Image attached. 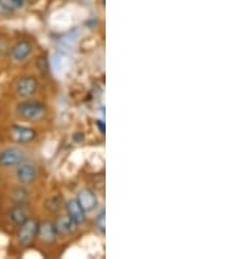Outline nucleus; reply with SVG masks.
Listing matches in <instances>:
<instances>
[{"label":"nucleus","instance_id":"obj_6","mask_svg":"<svg viewBox=\"0 0 235 259\" xmlns=\"http://www.w3.org/2000/svg\"><path fill=\"white\" fill-rule=\"evenodd\" d=\"M77 202L78 204L81 205V208L84 209V212H90L93 211L98 204L97 196L96 194L91 191V190L85 189L82 191H80L77 195Z\"/></svg>","mask_w":235,"mask_h":259},{"label":"nucleus","instance_id":"obj_17","mask_svg":"<svg viewBox=\"0 0 235 259\" xmlns=\"http://www.w3.org/2000/svg\"><path fill=\"white\" fill-rule=\"evenodd\" d=\"M97 126L100 127L101 133H105V123H104V120H97Z\"/></svg>","mask_w":235,"mask_h":259},{"label":"nucleus","instance_id":"obj_13","mask_svg":"<svg viewBox=\"0 0 235 259\" xmlns=\"http://www.w3.org/2000/svg\"><path fill=\"white\" fill-rule=\"evenodd\" d=\"M0 3L3 4L6 8H10V10H17V8L24 7L25 0H0Z\"/></svg>","mask_w":235,"mask_h":259},{"label":"nucleus","instance_id":"obj_7","mask_svg":"<svg viewBox=\"0 0 235 259\" xmlns=\"http://www.w3.org/2000/svg\"><path fill=\"white\" fill-rule=\"evenodd\" d=\"M11 135H12L13 140L17 143H29L34 139L35 131L29 127L22 126H13L11 130Z\"/></svg>","mask_w":235,"mask_h":259},{"label":"nucleus","instance_id":"obj_15","mask_svg":"<svg viewBox=\"0 0 235 259\" xmlns=\"http://www.w3.org/2000/svg\"><path fill=\"white\" fill-rule=\"evenodd\" d=\"M96 225L101 231V233H105L106 232V216H105V209L100 212V215L96 219Z\"/></svg>","mask_w":235,"mask_h":259},{"label":"nucleus","instance_id":"obj_3","mask_svg":"<svg viewBox=\"0 0 235 259\" xmlns=\"http://www.w3.org/2000/svg\"><path fill=\"white\" fill-rule=\"evenodd\" d=\"M24 152L16 147H10L0 152V165L4 167H11L19 165L22 161Z\"/></svg>","mask_w":235,"mask_h":259},{"label":"nucleus","instance_id":"obj_5","mask_svg":"<svg viewBox=\"0 0 235 259\" xmlns=\"http://www.w3.org/2000/svg\"><path fill=\"white\" fill-rule=\"evenodd\" d=\"M35 176H37V169L34 165H31L30 162H20L16 170V177L21 184H30L31 181H34Z\"/></svg>","mask_w":235,"mask_h":259},{"label":"nucleus","instance_id":"obj_2","mask_svg":"<svg viewBox=\"0 0 235 259\" xmlns=\"http://www.w3.org/2000/svg\"><path fill=\"white\" fill-rule=\"evenodd\" d=\"M38 227H39V224L31 219H28L25 223H22L19 228V232H17V241H19L20 245L26 246L34 240V237L38 234Z\"/></svg>","mask_w":235,"mask_h":259},{"label":"nucleus","instance_id":"obj_12","mask_svg":"<svg viewBox=\"0 0 235 259\" xmlns=\"http://www.w3.org/2000/svg\"><path fill=\"white\" fill-rule=\"evenodd\" d=\"M38 234H39V237L42 238L46 242H51V241L55 240V229H54V225L50 224V223H46L43 225H39L38 227Z\"/></svg>","mask_w":235,"mask_h":259},{"label":"nucleus","instance_id":"obj_11","mask_svg":"<svg viewBox=\"0 0 235 259\" xmlns=\"http://www.w3.org/2000/svg\"><path fill=\"white\" fill-rule=\"evenodd\" d=\"M8 216H10L11 223L15 225H19V227L29 219L28 209H26L25 205H16V207H13Z\"/></svg>","mask_w":235,"mask_h":259},{"label":"nucleus","instance_id":"obj_14","mask_svg":"<svg viewBox=\"0 0 235 259\" xmlns=\"http://www.w3.org/2000/svg\"><path fill=\"white\" fill-rule=\"evenodd\" d=\"M12 199L20 203L25 202L28 199V191L25 189H16L12 194Z\"/></svg>","mask_w":235,"mask_h":259},{"label":"nucleus","instance_id":"obj_1","mask_svg":"<svg viewBox=\"0 0 235 259\" xmlns=\"http://www.w3.org/2000/svg\"><path fill=\"white\" fill-rule=\"evenodd\" d=\"M16 111L21 118L26 120H33V122L41 120L46 115V108L43 105L33 100L20 102L16 108Z\"/></svg>","mask_w":235,"mask_h":259},{"label":"nucleus","instance_id":"obj_9","mask_svg":"<svg viewBox=\"0 0 235 259\" xmlns=\"http://www.w3.org/2000/svg\"><path fill=\"white\" fill-rule=\"evenodd\" d=\"M67 211H68V216L76 223V225L84 223L85 212L84 209L81 208V205L78 204L77 200L76 199L69 200V202L67 203Z\"/></svg>","mask_w":235,"mask_h":259},{"label":"nucleus","instance_id":"obj_4","mask_svg":"<svg viewBox=\"0 0 235 259\" xmlns=\"http://www.w3.org/2000/svg\"><path fill=\"white\" fill-rule=\"evenodd\" d=\"M38 84L37 80L31 76H25V77H21V79L17 80L16 82L15 89L16 93L21 97H29V96L34 95L37 92Z\"/></svg>","mask_w":235,"mask_h":259},{"label":"nucleus","instance_id":"obj_16","mask_svg":"<svg viewBox=\"0 0 235 259\" xmlns=\"http://www.w3.org/2000/svg\"><path fill=\"white\" fill-rule=\"evenodd\" d=\"M51 200L54 202L53 205H49L47 208L50 209V211H58V209L60 208V205H62V199H60L59 196H53Z\"/></svg>","mask_w":235,"mask_h":259},{"label":"nucleus","instance_id":"obj_8","mask_svg":"<svg viewBox=\"0 0 235 259\" xmlns=\"http://www.w3.org/2000/svg\"><path fill=\"white\" fill-rule=\"evenodd\" d=\"M31 49H33V46L29 41H20L13 46L12 51H11V57L16 62H22L30 55Z\"/></svg>","mask_w":235,"mask_h":259},{"label":"nucleus","instance_id":"obj_10","mask_svg":"<svg viewBox=\"0 0 235 259\" xmlns=\"http://www.w3.org/2000/svg\"><path fill=\"white\" fill-rule=\"evenodd\" d=\"M53 225L57 234L72 233L76 229V223L73 222L69 216H62V218L58 219L57 222H55V224Z\"/></svg>","mask_w":235,"mask_h":259}]
</instances>
